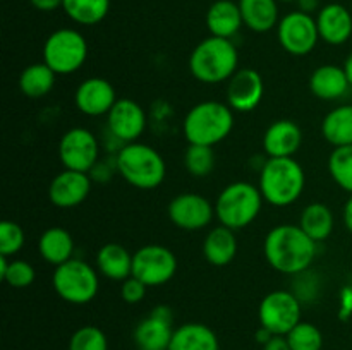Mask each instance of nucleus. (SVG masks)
I'll return each instance as SVG.
<instances>
[{"instance_id": "obj_43", "label": "nucleus", "mask_w": 352, "mask_h": 350, "mask_svg": "<svg viewBox=\"0 0 352 350\" xmlns=\"http://www.w3.org/2000/svg\"><path fill=\"white\" fill-rule=\"evenodd\" d=\"M272 336H274V333H272L270 329H267V328H263V326H260V329H258V331H256V342L261 343V345H265V343H267L268 340L272 338Z\"/></svg>"}, {"instance_id": "obj_2", "label": "nucleus", "mask_w": 352, "mask_h": 350, "mask_svg": "<svg viewBox=\"0 0 352 350\" xmlns=\"http://www.w3.org/2000/svg\"><path fill=\"white\" fill-rule=\"evenodd\" d=\"M239 54L232 40L212 36L199 41L189 57V71L203 84H220L239 71Z\"/></svg>"}, {"instance_id": "obj_36", "label": "nucleus", "mask_w": 352, "mask_h": 350, "mask_svg": "<svg viewBox=\"0 0 352 350\" xmlns=\"http://www.w3.org/2000/svg\"><path fill=\"white\" fill-rule=\"evenodd\" d=\"M69 350H109V340L98 326L86 325L72 333Z\"/></svg>"}, {"instance_id": "obj_12", "label": "nucleus", "mask_w": 352, "mask_h": 350, "mask_svg": "<svg viewBox=\"0 0 352 350\" xmlns=\"http://www.w3.org/2000/svg\"><path fill=\"white\" fill-rule=\"evenodd\" d=\"M100 146L95 134L86 127L65 130L58 143V158L67 170L89 174L98 163Z\"/></svg>"}, {"instance_id": "obj_41", "label": "nucleus", "mask_w": 352, "mask_h": 350, "mask_svg": "<svg viewBox=\"0 0 352 350\" xmlns=\"http://www.w3.org/2000/svg\"><path fill=\"white\" fill-rule=\"evenodd\" d=\"M298 2V10H301V12H306V14H313L316 9H318V0H296Z\"/></svg>"}, {"instance_id": "obj_3", "label": "nucleus", "mask_w": 352, "mask_h": 350, "mask_svg": "<svg viewBox=\"0 0 352 350\" xmlns=\"http://www.w3.org/2000/svg\"><path fill=\"white\" fill-rule=\"evenodd\" d=\"M306 175L294 158H268L260 170V187L265 202L275 208L291 206L301 198Z\"/></svg>"}, {"instance_id": "obj_46", "label": "nucleus", "mask_w": 352, "mask_h": 350, "mask_svg": "<svg viewBox=\"0 0 352 350\" xmlns=\"http://www.w3.org/2000/svg\"><path fill=\"white\" fill-rule=\"evenodd\" d=\"M164 350H168V349H164Z\"/></svg>"}, {"instance_id": "obj_22", "label": "nucleus", "mask_w": 352, "mask_h": 350, "mask_svg": "<svg viewBox=\"0 0 352 350\" xmlns=\"http://www.w3.org/2000/svg\"><path fill=\"white\" fill-rule=\"evenodd\" d=\"M243 26L239 3L234 0H217L206 10V27L212 36L232 40Z\"/></svg>"}, {"instance_id": "obj_17", "label": "nucleus", "mask_w": 352, "mask_h": 350, "mask_svg": "<svg viewBox=\"0 0 352 350\" xmlns=\"http://www.w3.org/2000/svg\"><path fill=\"white\" fill-rule=\"evenodd\" d=\"M91 192V177L85 172L64 170L52 178L48 185V199L62 209L76 208L88 199Z\"/></svg>"}, {"instance_id": "obj_39", "label": "nucleus", "mask_w": 352, "mask_h": 350, "mask_svg": "<svg viewBox=\"0 0 352 350\" xmlns=\"http://www.w3.org/2000/svg\"><path fill=\"white\" fill-rule=\"evenodd\" d=\"M263 350H291V345L284 335H274L265 343Z\"/></svg>"}, {"instance_id": "obj_9", "label": "nucleus", "mask_w": 352, "mask_h": 350, "mask_svg": "<svg viewBox=\"0 0 352 350\" xmlns=\"http://www.w3.org/2000/svg\"><path fill=\"white\" fill-rule=\"evenodd\" d=\"M177 271V257L168 247L146 244L133 254V277L146 287H160L170 281Z\"/></svg>"}, {"instance_id": "obj_5", "label": "nucleus", "mask_w": 352, "mask_h": 350, "mask_svg": "<svg viewBox=\"0 0 352 350\" xmlns=\"http://www.w3.org/2000/svg\"><path fill=\"white\" fill-rule=\"evenodd\" d=\"M116 167L127 184L141 191L157 189L167 175V165L162 154L155 148L138 141L120 148Z\"/></svg>"}, {"instance_id": "obj_15", "label": "nucleus", "mask_w": 352, "mask_h": 350, "mask_svg": "<svg viewBox=\"0 0 352 350\" xmlns=\"http://www.w3.org/2000/svg\"><path fill=\"white\" fill-rule=\"evenodd\" d=\"M172 335V311L167 305H157L146 318L138 323L133 338L140 350H164L170 345Z\"/></svg>"}, {"instance_id": "obj_4", "label": "nucleus", "mask_w": 352, "mask_h": 350, "mask_svg": "<svg viewBox=\"0 0 352 350\" xmlns=\"http://www.w3.org/2000/svg\"><path fill=\"white\" fill-rule=\"evenodd\" d=\"M234 129V110L227 103L206 100L192 106L184 117L182 132L189 144L215 146Z\"/></svg>"}, {"instance_id": "obj_29", "label": "nucleus", "mask_w": 352, "mask_h": 350, "mask_svg": "<svg viewBox=\"0 0 352 350\" xmlns=\"http://www.w3.org/2000/svg\"><path fill=\"white\" fill-rule=\"evenodd\" d=\"M322 136L333 148L352 146V105L337 106L323 117Z\"/></svg>"}, {"instance_id": "obj_21", "label": "nucleus", "mask_w": 352, "mask_h": 350, "mask_svg": "<svg viewBox=\"0 0 352 350\" xmlns=\"http://www.w3.org/2000/svg\"><path fill=\"white\" fill-rule=\"evenodd\" d=\"M352 88L344 67L336 64H323L309 75V91L325 102L340 100Z\"/></svg>"}, {"instance_id": "obj_11", "label": "nucleus", "mask_w": 352, "mask_h": 350, "mask_svg": "<svg viewBox=\"0 0 352 350\" xmlns=\"http://www.w3.org/2000/svg\"><path fill=\"white\" fill-rule=\"evenodd\" d=\"M277 38L280 47L294 57L311 54L320 41L316 19L311 14L294 10L285 14L277 26Z\"/></svg>"}, {"instance_id": "obj_23", "label": "nucleus", "mask_w": 352, "mask_h": 350, "mask_svg": "<svg viewBox=\"0 0 352 350\" xmlns=\"http://www.w3.org/2000/svg\"><path fill=\"white\" fill-rule=\"evenodd\" d=\"M96 270L109 280H127L133 277V254L122 244H103L96 254Z\"/></svg>"}, {"instance_id": "obj_24", "label": "nucleus", "mask_w": 352, "mask_h": 350, "mask_svg": "<svg viewBox=\"0 0 352 350\" xmlns=\"http://www.w3.org/2000/svg\"><path fill=\"white\" fill-rule=\"evenodd\" d=\"M237 254L236 232L219 225L206 233L203 240V256L213 266H227Z\"/></svg>"}, {"instance_id": "obj_45", "label": "nucleus", "mask_w": 352, "mask_h": 350, "mask_svg": "<svg viewBox=\"0 0 352 350\" xmlns=\"http://www.w3.org/2000/svg\"><path fill=\"white\" fill-rule=\"evenodd\" d=\"M280 2H296V0H280Z\"/></svg>"}, {"instance_id": "obj_19", "label": "nucleus", "mask_w": 352, "mask_h": 350, "mask_svg": "<svg viewBox=\"0 0 352 350\" xmlns=\"http://www.w3.org/2000/svg\"><path fill=\"white\" fill-rule=\"evenodd\" d=\"M301 146L302 130L294 120H275L263 134V150L268 158H294Z\"/></svg>"}, {"instance_id": "obj_28", "label": "nucleus", "mask_w": 352, "mask_h": 350, "mask_svg": "<svg viewBox=\"0 0 352 350\" xmlns=\"http://www.w3.org/2000/svg\"><path fill=\"white\" fill-rule=\"evenodd\" d=\"M333 223H336L333 213L325 202H309L301 211L298 225L305 230L309 239L318 244L332 235Z\"/></svg>"}, {"instance_id": "obj_40", "label": "nucleus", "mask_w": 352, "mask_h": 350, "mask_svg": "<svg viewBox=\"0 0 352 350\" xmlns=\"http://www.w3.org/2000/svg\"><path fill=\"white\" fill-rule=\"evenodd\" d=\"M30 2L34 9L41 10V12H52V10L62 7L64 0H30Z\"/></svg>"}, {"instance_id": "obj_13", "label": "nucleus", "mask_w": 352, "mask_h": 350, "mask_svg": "<svg viewBox=\"0 0 352 350\" xmlns=\"http://www.w3.org/2000/svg\"><path fill=\"white\" fill-rule=\"evenodd\" d=\"M167 213L170 222L186 232L206 229L213 218H217L215 205H212L208 198L196 192H182L172 198Z\"/></svg>"}, {"instance_id": "obj_8", "label": "nucleus", "mask_w": 352, "mask_h": 350, "mask_svg": "<svg viewBox=\"0 0 352 350\" xmlns=\"http://www.w3.org/2000/svg\"><path fill=\"white\" fill-rule=\"evenodd\" d=\"M88 41L72 27H60L45 40L43 62L57 75L74 74L88 58Z\"/></svg>"}, {"instance_id": "obj_27", "label": "nucleus", "mask_w": 352, "mask_h": 350, "mask_svg": "<svg viewBox=\"0 0 352 350\" xmlns=\"http://www.w3.org/2000/svg\"><path fill=\"white\" fill-rule=\"evenodd\" d=\"M237 3L244 26L254 33H268L280 23L277 0H239Z\"/></svg>"}, {"instance_id": "obj_14", "label": "nucleus", "mask_w": 352, "mask_h": 350, "mask_svg": "<svg viewBox=\"0 0 352 350\" xmlns=\"http://www.w3.org/2000/svg\"><path fill=\"white\" fill-rule=\"evenodd\" d=\"M107 126L110 134L120 143H136L146 129V113L134 100L120 98L107 115Z\"/></svg>"}, {"instance_id": "obj_25", "label": "nucleus", "mask_w": 352, "mask_h": 350, "mask_svg": "<svg viewBox=\"0 0 352 350\" xmlns=\"http://www.w3.org/2000/svg\"><path fill=\"white\" fill-rule=\"evenodd\" d=\"M168 350H220V343L210 326L186 323L174 329Z\"/></svg>"}, {"instance_id": "obj_34", "label": "nucleus", "mask_w": 352, "mask_h": 350, "mask_svg": "<svg viewBox=\"0 0 352 350\" xmlns=\"http://www.w3.org/2000/svg\"><path fill=\"white\" fill-rule=\"evenodd\" d=\"M329 172L340 189L352 194V146L333 148L329 156Z\"/></svg>"}, {"instance_id": "obj_42", "label": "nucleus", "mask_w": 352, "mask_h": 350, "mask_svg": "<svg viewBox=\"0 0 352 350\" xmlns=\"http://www.w3.org/2000/svg\"><path fill=\"white\" fill-rule=\"evenodd\" d=\"M344 225L352 233V194L346 201V206H344Z\"/></svg>"}, {"instance_id": "obj_33", "label": "nucleus", "mask_w": 352, "mask_h": 350, "mask_svg": "<svg viewBox=\"0 0 352 350\" xmlns=\"http://www.w3.org/2000/svg\"><path fill=\"white\" fill-rule=\"evenodd\" d=\"M184 167L192 177H208L215 168V151L212 146L189 144L184 153Z\"/></svg>"}, {"instance_id": "obj_30", "label": "nucleus", "mask_w": 352, "mask_h": 350, "mask_svg": "<svg viewBox=\"0 0 352 350\" xmlns=\"http://www.w3.org/2000/svg\"><path fill=\"white\" fill-rule=\"evenodd\" d=\"M57 74L45 62L31 64L21 72L19 89L28 98H43L54 89Z\"/></svg>"}, {"instance_id": "obj_6", "label": "nucleus", "mask_w": 352, "mask_h": 350, "mask_svg": "<svg viewBox=\"0 0 352 350\" xmlns=\"http://www.w3.org/2000/svg\"><path fill=\"white\" fill-rule=\"evenodd\" d=\"M263 196L258 185L237 180L226 185L215 201V216L220 225L230 230L250 226L263 208Z\"/></svg>"}, {"instance_id": "obj_20", "label": "nucleus", "mask_w": 352, "mask_h": 350, "mask_svg": "<svg viewBox=\"0 0 352 350\" xmlns=\"http://www.w3.org/2000/svg\"><path fill=\"white\" fill-rule=\"evenodd\" d=\"M320 40L339 47L349 41L352 34V16L342 3H327L318 10L316 16Z\"/></svg>"}, {"instance_id": "obj_10", "label": "nucleus", "mask_w": 352, "mask_h": 350, "mask_svg": "<svg viewBox=\"0 0 352 350\" xmlns=\"http://www.w3.org/2000/svg\"><path fill=\"white\" fill-rule=\"evenodd\" d=\"M258 319L274 335H287L301 319V301L294 292L274 290L265 295L258 307Z\"/></svg>"}, {"instance_id": "obj_7", "label": "nucleus", "mask_w": 352, "mask_h": 350, "mask_svg": "<svg viewBox=\"0 0 352 350\" xmlns=\"http://www.w3.org/2000/svg\"><path fill=\"white\" fill-rule=\"evenodd\" d=\"M52 285L62 301L74 305L88 304L100 290L98 271L86 261L72 257L67 263L55 266Z\"/></svg>"}, {"instance_id": "obj_35", "label": "nucleus", "mask_w": 352, "mask_h": 350, "mask_svg": "<svg viewBox=\"0 0 352 350\" xmlns=\"http://www.w3.org/2000/svg\"><path fill=\"white\" fill-rule=\"evenodd\" d=\"M291 350H322L323 335L318 326L308 321H299L285 335Z\"/></svg>"}, {"instance_id": "obj_26", "label": "nucleus", "mask_w": 352, "mask_h": 350, "mask_svg": "<svg viewBox=\"0 0 352 350\" xmlns=\"http://www.w3.org/2000/svg\"><path fill=\"white\" fill-rule=\"evenodd\" d=\"M38 253L48 264L60 266L72 259L74 254V239L69 230L62 226H50L45 230L38 240Z\"/></svg>"}, {"instance_id": "obj_18", "label": "nucleus", "mask_w": 352, "mask_h": 350, "mask_svg": "<svg viewBox=\"0 0 352 350\" xmlns=\"http://www.w3.org/2000/svg\"><path fill=\"white\" fill-rule=\"evenodd\" d=\"M116 102V88L105 78L85 79L74 93L76 108L88 117L109 115Z\"/></svg>"}, {"instance_id": "obj_38", "label": "nucleus", "mask_w": 352, "mask_h": 350, "mask_svg": "<svg viewBox=\"0 0 352 350\" xmlns=\"http://www.w3.org/2000/svg\"><path fill=\"white\" fill-rule=\"evenodd\" d=\"M146 285L141 280H138L136 277H129L127 280L122 281L120 285V297L127 304H138L144 299L146 295Z\"/></svg>"}, {"instance_id": "obj_31", "label": "nucleus", "mask_w": 352, "mask_h": 350, "mask_svg": "<svg viewBox=\"0 0 352 350\" xmlns=\"http://www.w3.org/2000/svg\"><path fill=\"white\" fill-rule=\"evenodd\" d=\"M62 9L69 19L82 26L102 23L110 10V0H64Z\"/></svg>"}, {"instance_id": "obj_44", "label": "nucleus", "mask_w": 352, "mask_h": 350, "mask_svg": "<svg viewBox=\"0 0 352 350\" xmlns=\"http://www.w3.org/2000/svg\"><path fill=\"white\" fill-rule=\"evenodd\" d=\"M344 71H346L347 79H349V82L352 86V51L349 54V57L346 58V62H344Z\"/></svg>"}, {"instance_id": "obj_16", "label": "nucleus", "mask_w": 352, "mask_h": 350, "mask_svg": "<svg viewBox=\"0 0 352 350\" xmlns=\"http://www.w3.org/2000/svg\"><path fill=\"white\" fill-rule=\"evenodd\" d=\"M265 95L263 78L254 69H239L227 84V105L234 112H253Z\"/></svg>"}, {"instance_id": "obj_1", "label": "nucleus", "mask_w": 352, "mask_h": 350, "mask_svg": "<svg viewBox=\"0 0 352 350\" xmlns=\"http://www.w3.org/2000/svg\"><path fill=\"white\" fill-rule=\"evenodd\" d=\"M263 253L268 264L278 273L301 275L315 261L316 242L299 225L282 223L267 233Z\"/></svg>"}, {"instance_id": "obj_32", "label": "nucleus", "mask_w": 352, "mask_h": 350, "mask_svg": "<svg viewBox=\"0 0 352 350\" xmlns=\"http://www.w3.org/2000/svg\"><path fill=\"white\" fill-rule=\"evenodd\" d=\"M0 278L12 288H28L36 278L33 264L24 259L9 261L7 256H0Z\"/></svg>"}, {"instance_id": "obj_37", "label": "nucleus", "mask_w": 352, "mask_h": 350, "mask_svg": "<svg viewBox=\"0 0 352 350\" xmlns=\"http://www.w3.org/2000/svg\"><path fill=\"white\" fill-rule=\"evenodd\" d=\"M24 230L19 223L12 220H3L0 223V256H14L24 246Z\"/></svg>"}]
</instances>
